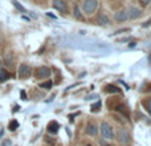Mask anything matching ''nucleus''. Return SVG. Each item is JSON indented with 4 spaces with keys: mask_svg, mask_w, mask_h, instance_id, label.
<instances>
[{
    "mask_svg": "<svg viewBox=\"0 0 151 146\" xmlns=\"http://www.w3.org/2000/svg\"><path fill=\"white\" fill-rule=\"evenodd\" d=\"M99 130H101V134H102V137H104L105 139H107V141L114 139V137H115L114 129H113V126L110 125L109 122H102Z\"/></svg>",
    "mask_w": 151,
    "mask_h": 146,
    "instance_id": "nucleus-1",
    "label": "nucleus"
},
{
    "mask_svg": "<svg viewBox=\"0 0 151 146\" xmlns=\"http://www.w3.org/2000/svg\"><path fill=\"white\" fill-rule=\"evenodd\" d=\"M97 8H98V0H85L82 4V12L90 16L96 12Z\"/></svg>",
    "mask_w": 151,
    "mask_h": 146,
    "instance_id": "nucleus-2",
    "label": "nucleus"
},
{
    "mask_svg": "<svg viewBox=\"0 0 151 146\" xmlns=\"http://www.w3.org/2000/svg\"><path fill=\"white\" fill-rule=\"evenodd\" d=\"M117 139H118V142H119L121 145L126 146V145L130 144L131 138H130V134H129V132L126 130V129H119L118 133H117Z\"/></svg>",
    "mask_w": 151,
    "mask_h": 146,
    "instance_id": "nucleus-3",
    "label": "nucleus"
},
{
    "mask_svg": "<svg viewBox=\"0 0 151 146\" xmlns=\"http://www.w3.org/2000/svg\"><path fill=\"white\" fill-rule=\"evenodd\" d=\"M50 76V69L48 66H39V68L35 71V77L39 78V80H44L48 78Z\"/></svg>",
    "mask_w": 151,
    "mask_h": 146,
    "instance_id": "nucleus-4",
    "label": "nucleus"
},
{
    "mask_svg": "<svg viewBox=\"0 0 151 146\" xmlns=\"http://www.w3.org/2000/svg\"><path fill=\"white\" fill-rule=\"evenodd\" d=\"M53 8L57 9L58 12H63V13H68L69 12L68 3H66L65 0H53Z\"/></svg>",
    "mask_w": 151,
    "mask_h": 146,
    "instance_id": "nucleus-5",
    "label": "nucleus"
},
{
    "mask_svg": "<svg viewBox=\"0 0 151 146\" xmlns=\"http://www.w3.org/2000/svg\"><path fill=\"white\" fill-rule=\"evenodd\" d=\"M32 74V68L31 65H28V64H21L20 66H19V77L20 78H28L29 76Z\"/></svg>",
    "mask_w": 151,
    "mask_h": 146,
    "instance_id": "nucleus-6",
    "label": "nucleus"
},
{
    "mask_svg": "<svg viewBox=\"0 0 151 146\" xmlns=\"http://www.w3.org/2000/svg\"><path fill=\"white\" fill-rule=\"evenodd\" d=\"M127 11V16H129V19H131V20H135V19H138V17H141V15H142V9L141 8H138V7H130L129 9H126Z\"/></svg>",
    "mask_w": 151,
    "mask_h": 146,
    "instance_id": "nucleus-7",
    "label": "nucleus"
},
{
    "mask_svg": "<svg viewBox=\"0 0 151 146\" xmlns=\"http://www.w3.org/2000/svg\"><path fill=\"white\" fill-rule=\"evenodd\" d=\"M127 19H129V16H127V11L126 9H119L114 13V20L118 21V23H123Z\"/></svg>",
    "mask_w": 151,
    "mask_h": 146,
    "instance_id": "nucleus-8",
    "label": "nucleus"
},
{
    "mask_svg": "<svg viewBox=\"0 0 151 146\" xmlns=\"http://www.w3.org/2000/svg\"><path fill=\"white\" fill-rule=\"evenodd\" d=\"M98 24H99V25H104V27L110 25V19H109V16H107L106 13L101 12V13L98 15Z\"/></svg>",
    "mask_w": 151,
    "mask_h": 146,
    "instance_id": "nucleus-9",
    "label": "nucleus"
},
{
    "mask_svg": "<svg viewBox=\"0 0 151 146\" xmlns=\"http://www.w3.org/2000/svg\"><path fill=\"white\" fill-rule=\"evenodd\" d=\"M47 129H48V132H49V133L55 134V133H57V132H58L60 125H58V122H56V121H50V122L48 124Z\"/></svg>",
    "mask_w": 151,
    "mask_h": 146,
    "instance_id": "nucleus-10",
    "label": "nucleus"
},
{
    "mask_svg": "<svg viewBox=\"0 0 151 146\" xmlns=\"http://www.w3.org/2000/svg\"><path fill=\"white\" fill-rule=\"evenodd\" d=\"M97 132H98V129H97V126L94 125V124H88L86 125V134L88 136H96L97 134Z\"/></svg>",
    "mask_w": 151,
    "mask_h": 146,
    "instance_id": "nucleus-11",
    "label": "nucleus"
},
{
    "mask_svg": "<svg viewBox=\"0 0 151 146\" xmlns=\"http://www.w3.org/2000/svg\"><path fill=\"white\" fill-rule=\"evenodd\" d=\"M11 78V73L5 69H1L0 68V82H4V81L9 80Z\"/></svg>",
    "mask_w": 151,
    "mask_h": 146,
    "instance_id": "nucleus-12",
    "label": "nucleus"
},
{
    "mask_svg": "<svg viewBox=\"0 0 151 146\" xmlns=\"http://www.w3.org/2000/svg\"><path fill=\"white\" fill-rule=\"evenodd\" d=\"M73 15H74V17L77 19V20H83V13H82V11L80 9V7H78V5H74Z\"/></svg>",
    "mask_w": 151,
    "mask_h": 146,
    "instance_id": "nucleus-13",
    "label": "nucleus"
},
{
    "mask_svg": "<svg viewBox=\"0 0 151 146\" xmlns=\"http://www.w3.org/2000/svg\"><path fill=\"white\" fill-rule=\"evenodd\" d=\"M105 90H106V93H121V89L114 85H107Z\"/></svg>",
    "mask_w": 151,
    "mask_h": 146,
    "instance_id": "nucleus-14",
    "label": "nucleus"
},
{
    "mask_svg": "<svg viewBox=\"0 0 151 146\" xmlns=\"http://www.w3.org/2000/svg\"><path fill=\"white\" fill-rule=\"evenodd\" d=\"M5 64H7L8 66H13V56H12V53H7V55H5Z\"/></svg>",
    "mask_w": 151,
    "mask_h": 146,
    "instance_id": "nucleus-15",
    "label": "nucleus"
},
{
    "mask_svg": "<svg viewBox=\"0 0 151 146\" xmlns=\"http://www.w3.org/2000/svg\"><path fill=\"white\" fill-rule=\"evenodd\" d=\"M17 128H19V122L16 120H12L9 124H8V129H9L11 132H15Z\"/></svg>",
    "mask_w": 151,
    "mask_h": 146,
    "instance_id": "nucleus-16",
    "label": "nucleus"
},
{
    "mask_svg": "<svg viewBox=\"0 0 151 146\" xmlns=\"http://www.w3.org/2000/svg\"><path fill=\"white\" fill-rule=\"evenodd\" d=\"M52 85H53V82L49 80V81H45V82L40 84V88H41V89H50V88H52Z\"/></svg>",
    "mask_w": 151,
    "mask_h": 146,
    "instance_id": "nucleus-17",
    "label": "nucleus"
},
{
    "mask_svg": "<svg viewBox=\"0 0 151 146\" xmlns=\"http://www.w3.org/2000/svg\"><path fill=\"white\" fill-rule=\"evenodd\" d=\"M101 101H98V102H96V104L93 105V106H91V112H98L99 110V108H101Z\"/></svg>",
    "mask_w": 151,
    "mask_h": 146,
    "instance_id": "nucleus-18",
    "label": "nucleus"
},
{
    "mask_svg": "<svg viewBox=\"0 0 151 146\" xmlns=\"http://www.w3.org/2000/svg\"><path fill=\"white\" fill-rule=\"evenodd\" d=\"M12 3H13V5H15V7L17 8L19 11H21V12H25V9H24V7H23V5H20V4H19V3L16 1V0H12Z\"/></svg>",
    "mask_w": 151,
    "mask_h": 146,
    "instance_id": "nucleus-19",
    "label": "nucleus"
},
{
    "mask_svg": "<svg viewBox=\"0 0 151 146\" xmlns=\"http://www.w3.org/2000/svg\"><path fill=\"white\" fill-rule=\"evenodd\" d=\"M150 1L151 0H139V4H141L142 7H146V5L150 4Z\"/></svg>",
    "mask_w": 151,
    "mask_h": 146,
    "instance_id": "nucleus-20",
    "label": "nucleus"
},
{
    "mask_svg": "<svg viewBox=\"0 0 151 146\" xmlns=\"http://www.w3.org/2000/svg\"><path fill=\"white\" fill-rule=\"evenodd\" d=\"M146 108H147V110H149V113H150V116H151V97L149 98V101H147Z\"/></svg>",
    "mask_w": 151,
    "mask_h": 146,
    "instance_id": "nucleus-21",
    "label": "nucleus"
},
{
    "mask_svg": "<svg viewBox=\"0 0 151 146\" xmlns=\"http://www.w3.org/2000/svg\"><path fill=\"white\" fill-rule=\"evenodd\" d=\"M123 108H125V106H118V110H119L121 113H123V114H125V116H127V112H126V110L123 109Z\"/></svg>",
    "mask_w": 151,
    "mask_h": 146,
    "instance_id": "nucleus-22",
    "label": "nucleus"
},
{
    "mask_svg": "<svg viewBox=\"0 0 151 146\" xmlns=\"http://www.w3.org/2000/svg\"><path fill=\"white\" fill-rule=\"evenodd\" d=\"M53 139H55V138H50V137H48V138H47V142H49L50 145H55L56 141H53Z\"/></svg>",
    "mask_w": 151,
    "mask_h": 146,
    "instance_id": "nucleus-23",
    "label": "nucleus"
},
{
    "mask_svg": "<svg viewBox=\"0 0 151 146\" xmlns=\"http://www.w3.org/2000/svg\"><path fill=\"white\" fill-rule=\"evenodd\" d=\"M21 98H23V100H27V97H25V92H21Z\"/></svg>",
    "mask_w": 151,
    "mask_h": 146,
    "instance_id": "nucleus-24",
    "label": "nucleus"
},
{
    "mask_svg": "<svg viewBox=\"0 0 151 146\" xmlns=\"http://www.w3.org/2000/svg\"><path fill=\"white\" fill-rule=\"evenodd\" d=\"M3 134H4V129H3V128H1V126H0V137H1V136H3Z\"/></svg>",
    "mask_w": 151,
    "mask_h": 146,
    "instance_id": "nucleus-25",
    "label": "nucleus"
},
{
    "mask_svg": "<svg viewBox=\"0 0 151 146\" xmlns=\"http://www.w3.org/2000/svg\"><path fill=\"white\" fill-rule=\"evenodd\" d=\"M1 66H3V60L0 59V68H1Z\"/></svg>",
    "mask_w": 151,
    "mask_h": 146,
    "instance_id": "nucleus-26",
    "label": "nucleus"
},
{
    "mask_svg": "<svg viewBox=\"0 0 151 146\" xmlns=\"http://www.w3.org/2000/svg\"><path fill=\"white\" fill-rule=\"evenodd\" d=\"M85 146H91V145H85Z\"/></svg>",
    "mask_w": 151,
    "mask_h": 146,
    "instance_id": "nucleus-27",
    "label": "nucleus"
}]
</instances>
